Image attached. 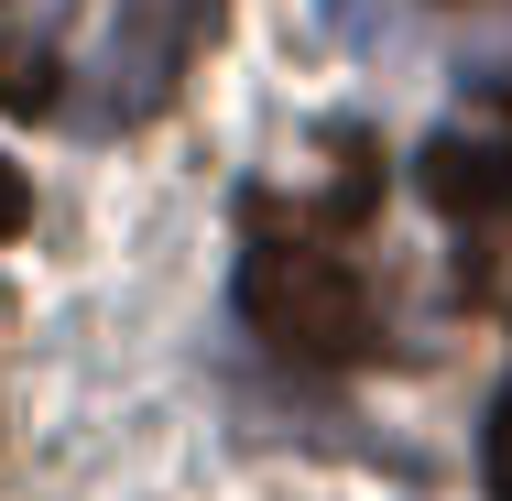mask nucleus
<instances>
[{"mask_svg": "<svg viewBox=\"0 0 512 501\" xmlns=\"http://www.w3.org/2000/svg\"><path fill=\"white\" fill-rule=\"evenodd\" d=\"M0 99L44 109V99H55V55H44V44H0Z\"/></svg>", "mask_w": 512, "mask_h": 501, "instance_id": "nucleus-4", "label": "nucleus"}, {"mask_svg": "<svg viewBox=\"0 0 512 501\" xmlns=\"http://www.w3.org/2000/svg\"><path fill=\"white\" fill-rule=\"evenodd\" d=\"M218 33V0H109V120H153Z\"/></svg>", "mask_w": 512, "mask_h": 501, "instance_id": "nucleus-2", "label": "nucleus"}, {"mask_svg": "<svg viewBox=\"0 0 512 501\" xmlns=\"http://www.w3.org/2000/svg\"><path fill=\"white\" fill-rule=\"evenodd\" d=\"M425 197L458 229H502L512 218V120H469L447 142H425Z\"/></svg>", "mask_w": 512, "mask_h": 501, "instance_id": "nucleus-3", "label": "nucleus"}, {"mask_svg": "<svg viewBox=\"0 0 512 501\" xmlns=\"http://www.w3.org/2000/svg\"><path fill=\"white\" fill-rule=\"evenodd\" d=\"M240 316L284 349V360H306V371H360L371 349H382V316H371V284L327 251V240H284V229H262L251 240V262H240Z\"/></svg>", "mask_w": 512, "mask_h": 501, "instance_id": "nucleus-1", "label": "nucleus"}, {"mask_svg": "<svg viewBox=\"0 0 512 501\" xmlns=\"http://www.w3.org/2000/svg\"><path fill=\"white\" fill-rule=\"evenodd\" d=\"M33 229V186H22V164L0 153V240H22Z\"/></svg>", "mask_w": 512, "mask_h": 501, "instance_id": "nucleus-5", "label": "nucleus"}, {"mask_svg": "<svg viewBox=\"0 0 512 501\" xmlns=\"http://www.w3.org/2000/svg\"><path fill=\"white\" fill-rule=\"evenodd\" d=\"M491 501H512V393H502V414H491Z\"/></svg>", "mask_w": 512, "mask_h": 501, "instance_id": "nucleus-6", "label": "nucleus"}]
</instances>
